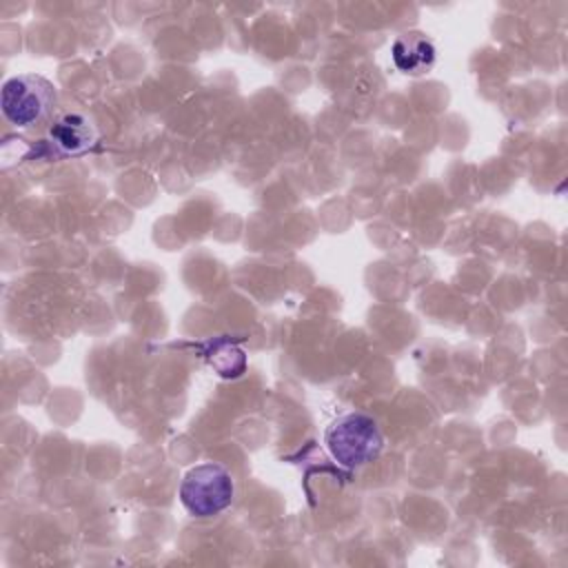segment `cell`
Returning <instances> with one entry per match:
<instances>
[{
    "label": "cell",
    "instance_id": "obj_1",
    "mask_svg": "<svg viewBox=\"0 0 568 568\" xmlns=\"http://www.w3.org/2000/svg\"><path fill=\"white\" fill-rule=\"evenodd\" d=\"M324 444L328 455L342 468L357 470L379 457L384 448V435L377 419L371 415L344 413L326 428Z\"/></svg>",
    "mask_w": 568,
    "mask_h": 568
},
{
    "label": "cell",
    "instance_id": "obj_5",
    "mask_svg": "<svg viewBox=\"0 0 568 568\" xmlns=\"http://www.w3.org/2000/svg\"><path fill=\"white\" fill-rule=\"evenodd\" d=\"M393 62L402 73L422 75L435 64V44L422 31H406L393 42Z\"/></svg>",
    "mask_w": 568,
    "mask_h": 568
},
{
    "label": "cell",
    "instance_id": "obj_3",
    "mask_svg": "<svg viewBox=\"0 0 568 568\" xmlns=\"http://www.w3.org/2000/svg\"><path fill=\"white\" fill-rule=\"evenodd\" d=\"M58 104V93L53 82L42 75L24 73L13 75L2 84V115L16 129L36 126L53 113Z\"/></svg>",
    "mask_w": 568,
    "mask_h": 568
},
{
    "label": "cell",
    "instance_id": "obj_2",
    "mask_svg": "<svg viewBox=\"0 0 568 568\" xmlns=\"http://www.w3.org/2000/svg\"><path fill=\"white\" fill-rule=\"evenodd\" d=\"M235 481L217 462H204L186 470L180 481V501L191 517L209 519L233 504Z\"/></svg>",
    "mask_w": 568,
    "mask_h": 568
},
{
    "label": "cell",
    "instance_id": "obj_4",
    "mask_svg": "<svg viewBox=\"0 0 568 568\" xmlns=\"http://www.w3.org/2000/svg\"><path fill=\"white\" fill-rule=\"evenodd\" d=\"M100 133L87 113H62L49 129V142L60 155H82L95 146Z\"/></svg>",
    "mask_w": 568,
    "mask_h": 568
}]
</instances>
